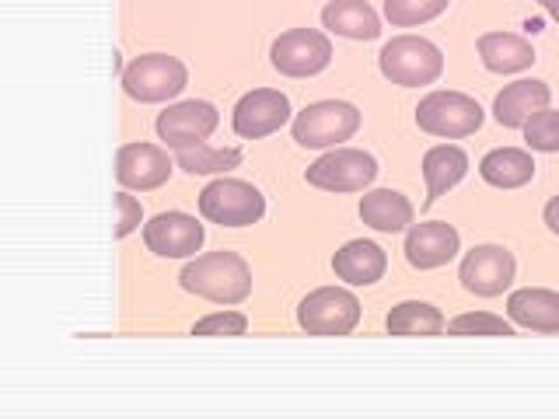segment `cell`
<instances>
[{"label":"cell","mask_w":559,"mask_h":419,"mask_svg":"<svg viewBox=\"0 0 559 419\" xmlns=\"http://www.w3.org/2000/svg\"><path fill=\"white\" fill-rule=\"evenodd\" d=\"M182 290L214 304H241L252 294V270L238 252H206L189 259L179 273Z\"/></svg>","instance_id":"obj_1"},{"label":"cell","mask_w":559,"mask_h":419,"mask_svg":"<svg viewBox=\"0 0 559 419\" xmlns=\"http://www.w3.org/2000/svg\"><path fill=\"white\" fill-rule=\"evenodd\" d=\"M378 67L399 87H424L444 74V52L424 35H395L381 46Z\"/></svg>","instance_id":"obj_2"},{"label":"cell","mask_w":559,"mask_h":419,"mask_svg":"<svg viewBox=\"0 0 559 419\" xmlns=\"http://www.w3.org/2000/svg\"><path fill=\"white\" fill-rule=\"evenodd\" d=\"M360 130V109L340 98H325V101H311L305 112H297L290 136L297 147L308 151H332L346 144L349 136Z\"/></svg>","instance_id":"obj_3"},{"label":"cell","mask_w":559,"mask_h":419,"mask_svg":"<svg viewBox=\"0 0 559 419\" xmlns=\"http://www.w3.org/2000/svg\"><path fill=\"white\" fill-rule=\"evenodd\" d=\"M186 84H189L186 63L179 57H168V52H144V57H136L122 70V92L144 105H157L182 95Z\"/></svg>","instance_id":"obj_4"},{"label":"cell","mask_w":559,"mask_h":419,"mask_svg":"<svg viewBox=\"0 0 559 419\" xmlns=\"http://www.w3.org/2000/svg\"><path fill=\"white\" fill-rule=\"evenodd\" d=\"M483 105L465 92H430L416 105V127L444 140L472 136L483 127Z\"/></svg>","instance_id":"obj_5"},{"label":"cell","mask_w":559,"mask_h":419,"mask_svg":"<svg viewBox=\"0 0 559 419\" xmlns=\"http://www.w3.org/2000/svg\"><path fill=\"white\" fill-rule=\"evenodd\" d=\"M297 325L308 336H349L360 325V301L346 287H319L297 304Z\"/></svg>","instance_id":"obj_6"},{"label":"cell","mask_w":559,"mask_h":419,"mask_svg":"<svg viewBox=\"0 0 559 419\" xmlns=\"http://www.w3.org/2000/svg\"><path fill=\"white\" fill-rule=\"evenodd\" d=\"M200 214L221 227H249L266 214V196L241 179H214L200 192Z\"/></svg>","instance_id":"obj_7"},{"label":"cell","mask_w":559,"mask_h":419,"mask_svg":"<svg viewBox=\"0 0 559 419\" xmlns=\"http://www.w3.org/2000/svg\"><path fill=\"white\" fill-rule=\"evenodd\" d=\"M305 179L325 192H364L378 179V157L360 147H332L305 171Z\"/></svg>","instance_id":"obj_8"},{"label":"cell","mask_w":559,"mask_h":419,"mask_svg":"<svg viewBox=\"0 0 559 419\" xmlns=\"http://www.w3.org/2000/svg\"><path fill=\"white\" fill-rule=\"evenodd\" d=\"M270 63L284 77H314L332 63V43L319 28H287L270 46Z\"/></svg>","instance_id":"obj_9"},{"label":"cell","mask_w":559,"mask_h":419,"mask_svg":"<svg viewBox=\"0 0 559 419\" xmlns=\"http://www.w3.org/2000/svg\"><path fill=\"white\" fill-rule=\"evenodd\" d=\"M514 273H518L514 252H507L503 244H476V249L462 259L459 279H462V287L476 297H500L503 290H511Z\"/></svg>","instance_id":"obj_10"},{"label":"cell","mask_w":559,"mask_h":419,"mask_svg":"<svg viewBox=\"0 0 559 419\" xmlns=\"http://www.w3.org/2000/svg\"><path fill=\"white\" fill-rule=\"evenodd\" d=\"M144 244L147 252L162 255V259H192L203 249V224L197 217L182 214V210H165L144 224Z\"/></svg>","instance_id":"obj_11"},{"label":"cell","mask_w":559,"mask_h":419,"mask_svg":"<svg viewBox=\"0 0 559 419\" xmlns=\"http://www.w3.org/2000/svg\"><path fill=\"white\" fill-rule=\"evenodd\" d=\"M217 127H221V112L210 101H200V98L168 105V109L154 122L157 136H162L165 147H171V151L200 144V140H206Z\"/></svg>","instance_id":"obj_12"},{"label":"cell","mask_w":559,"mask_h":419,"mask_svg":"<svg viewBox=\"0 0 559 419\" xmlns=\"http://www.w3.org/2000/svg\"><path fill=\"white\" fill-rule=\"evenodd\" d=\"M287 119H290V98L284 92H276V87H255V92L238 98L231 112V127L241 140H259L276 133Z\"/></svg>","instance_id":"obj_13"},{"label":"cell","mask_w":559,"mask_h":419,"mask_svg":"<svg viewBox=\"0 0 559 419\" xmlns=\"http://www.w3.org/2000/svg\"><path fill=\"white\" fill-rule=\"evenodd\" d=\"M171 157L157 144H122L116 151V179L122 189L147 192L171 179Z\"/></svg>","instance_id":"obj_14"},{"label":"cell","mask_w":559,"mask_h":419,"mask_svg":"<svg viewBox=\"0 0 559 419\" xmlns=\"http://www.w3.org/2000/svg\"><path fill=\"white\" fill-rule=\"evenodd\" d=\"M462 238L448 220H424L406 231V262L413 270H437L459 255Z\"/></svg>","instance_id":"obj_15"},{"label":"cell","mask_w":559,"mask_h":419,"mask_svg":"<svg viewBox=\"0 0 559 419\" xmlns=\"http://www.w3.org/2000/svg\"><path fill=\"white\" fill-rule=\"evenodd\" d=\"M549 98H552V87L538 77H521L514 84H507L503 92L493 98V116L500 127L507 130H521L535 112L549 109Z\"/></svg>","instance_id":"obj_16"},{"label":"cell","mask_w":559,"mask_h":419,"mask_svg":"<svg viewBox=\"0 0 559 419\" xmlns=\"http://www.w3.org/2000/svg\"><path fill=\"white\" fill-rule=\"evenodd\" d=\"M389 270V255L378 241H346L343 249L332 255V273L349 287H374Z\"/></svg>","instance_id":"obj_17"},{"label":"cell","mask_w":559,"mask_h":419,"mask_svg":"<svg viewBox=\"0 0 559 419\" xmlns=\"http://www.w3.org/2000/svg\"><path fill=\"white\" fill-rule=\"evenodd\" d=\"M322 28L343 39L371 43L381 35V17L367 0H329L322 8Z\"/></svg>","instance_id":"obj_18"},{"label":"cell","mask_w":559,"mask_h":419,"mask_svg":"<svg viewBox=\"0 0 559 419\" xmlns=\"http://www.w3.org/2000/svg\"><path fill=\"white\" fill-rule=\"evenodd\" d=\"M476 49L483 67L493 70V74H521V70H528L538 60L532 43L514 32H483Z\"/></svg>","instance_id":"obj_19"},{"label":"cell","mask_w":559,"mask_h":419,"mask_svg":"<svg viewBox=\"0 0 559 419\" xmlns=\"http://www.w3.org/2000/svg\"><path fill=\"white\" fill-rule=\"evenodd\" d=\"M413 217H416L413 203L395 189H371V192H364V196H360V220L367 227H374V231H381V235L409 231Z\"/></svg>","instance_id":"obj_20"},{"label":"cell","mask_w":559,"mask_h":419,"mask_svg":"<svg viewBox=\"0 0 559 419\" xmlns=\"http://www.w3.org/2000/svg\"><path fill=\"white\" fill-rule=\"evenodd\" d=\"M511 322L532 332H559V294L546 287H524L507 297Z\"/></svg>","instance_id":"obj_21"},{"label":"cell","mask_w":559,"mask_h":419,"mask_svg":"<svg viewBox=\"0 0 559 419\" xmlns=\"http://www.w3.org/2000/svg\"><path fill=\"white\" fill-rule=\"evenodd\" d=\"M468 175V154L459 144H437L424 154V179H427V200L424 206H433Z\"/></svg>","instance_id":"obj_22"},{"label":"cell","mask_w":559,"mask_h":419,"mask_svg":"<svg viewBox=\"0 0 559 419\" xmlns=\"http://www.w3.org/2000/svg\"><path fill=\"white\" fill-rule=\"evenodd\" d=\"M479 175L497 189H521L535 179V157L521 147H497L479 161Z\"/></svg>","instance_id":"obj_23"},{"label":"cell","mask_w":559,"mask_h":419,"mask_svg":"<svg viewBox=\"0 0 559 419\" xmlns=\"http://www.w3.org/2000/svg\"><path fill=\"white\" fill-rule=\"evenodd\" d=\"M384 328H389L392 336H441L448 322H444V314L427 301H402L389 311Z\"/></svg>","instance_id":"obj_24"},{"label":"cell","mask_w":559,"mask_h":419,"mask_svg":"<svg viewBox=\"0 0 559 419\" xmlns=\"http://www.w3.org/2000/svg\"><path fill=\"white\" fill-rule=\"evenodd\" d=\"M175 165L189 175H224L241 165V151L238 147H227V151H217L210 144H192V147H182L175 151Z\"/></svg>","instance_id":"obj_25"},{"label":"cell","mask_w":559,"mask_h":419,"mask_svg":"<svg viewBox=\"0 0 559 419\" xmlns=\"http://www.w3.org/2000/svg\"><path fill=\"white\" fill-rule=\"evenodd\" d=\"M451 0H384V17L395 28H413V25H427L437 14L448 11Z\"/></svg>","instance_id":"obj_26"},{"label":"cell","mask_w":559,"mask_h":419,"mask_svg":"<svg viewBox=\"0 0 559 419\" xmlns=\"http://www.w3.org/2000/svg\"><path fill=\"white\" fill-rule=\"evenodd\" d=\"M451 336H514V322L500 319V314L489 311H468L459 314V319L448 322Z\"/></svg>","instance_id":"obj_27"},{"label":"cell","mask_w":559,"mask_h":419,"mask_svg":"<svg viewBox=\"0 0 559 419\" xmlns=\"http://www.w3.org/2000/svg\"><path fill=\"white\" fill-rule=\"evenodd\" d=\"M521 130H524V144H528V151H538V154L559 151V112L542 109L524 122Z\"/></svg>","instance_id":"obj_28"},{"label":"cell","mask_w":559,"mask_h":419,"mask_svg":"<svg viewBox=\"0 0 559 419\" xmlns=\"http://www.w3.org/2000/svg\"><path fill=\"white\" fill-rule=\"evenodd\" d=\"M249 319L241 311H214L192 325V336H245Z\"/></svg>","instance_id":"obj_29"},{"label":"cell","mask_w":559,"mask_h":419,"mask_svg":"<svg viewBox=\"0 0 559 419\" xmlns=\"http://www.w3.org/2000/svg\"><path fill=\"white\" fill-rule=\"evenodd\" d=\"M116 206H119L116 238H127V235L136 231L140 224H144V210H140V200L130 196V192H119V196H116Z\"/></svg>","instance_id":"obj_30"},{"label":"cell","mask_w":559,"mask_h":419,"mask_svg":"<svg viewBox=\"0 0 559 419\" xmlns=\"http://www.w3.org/2000/svg\"><path fill=\"white\" fill-rule=\"evenodd\" d=\"M542 217H546V227H549V231L559 235V196H552V200L546 203V214H542Z\"/></svg>","instance_id":"obj_31"},{"label":"cell","mask_w":559,"mask_h":419,"mask_svg":"<svg viewBox=\"0 0 559 419\" xmlns=\"http://www.w3.org/2000/svg\"><path fill=\"white\" fill-rule=\"evenodd\" d=\"M535 4H542V8H546V11L556 17V22H559V0H535Z\"/></svg>","instance_id":"obj_32"},{"label":"cell","mask_w":559,"mask_h":419,"mask_svg":"<svg viewBox=\"0 0 559 419\" xmlns=\"http://www.w3.org/2000/svg\"><path fill=\"white\" fill-rule=\"evenodd\" d=\"M538 28H542L538 17H535V22H524V32H538Z\"/></svg>","instance_id":"obj_33"}]
</instances>
